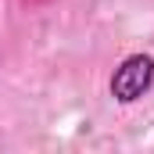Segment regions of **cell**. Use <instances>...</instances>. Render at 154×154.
<instances>
[{
    "instance_id": "6da1fadb",
    "label": "cell",
    "mask_w": 154,
    "mask_h": 154,
    "mask_svg": "<svg viewBox=\"0 0 154 154\" xmlns=\"http://www.w3.org/2000/svg\"><path fill=\"white\" fill-rule=\"evenodd\" d=\"M151 82H154V57L151 54H129L111 75V93L122 104H133L151 90Z\"/></svg>"
},
{
    "instance_id": "7a4b0ae2",
    "label": "cell",
    "mask_w": 154,
    "mask_h": 154,
    "mask_svg": "<svg viewBox=\"0 0 154 154\" xmlns=\"http://www.w3.org/2000/svg\"><path fill=\"white\" fill-rule=\"evenodd\" d=\"M22 4H50V0H22Z\"/></svg>"
}]
</instances>
